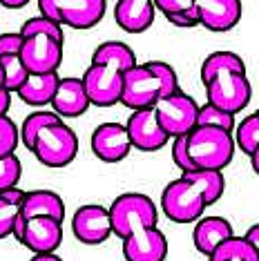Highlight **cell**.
<instances>
[{"label":"cell","instance_id":"30bf717a","mask_svg":"<svg viewBox=\"0 0 259 261\" xmlns=\"http://www.w3.org/2000/svg\"><path fill=\"white\" fill-rule=\"evenodd\" d=\"M125 127L130 141H132V147H137L141 152H157L170 143V134L161 127L154 108L134 110L127 118Z\"/></svg>","mask_w":259,"mask_h":261},{"label":"cell","instance_id":"6da1fadb","mask_svg":"<svg viewBox=\"0 0 259 261\" xmlns=\"http://www.w3.org/2000/svg\"><path fill=\"white\" fill-rule=\"evenodd\" d=\"M232 132L210 125H197L188 134V154L199 170H223L235 156Z\"/></svg>","mask_w":259,"mask_h":261},{"label":"cell","instance_id":"603a6c76","mask_svg":"<svg viewBox=\"0 0 259 261\" xmlns=\"http://www.w3.org/2000/svg\"><path fill=\"white\" fill-rule=\"evenodd\" d=\"M92 63H108V65H116L119 69L127 72L130 67L137 65V54L134 49L121 40H105L94 49L92 54Z\"/></svg>","mask_w":259,"mask_h":261},{"label":"cell","instance_id":"2e32d148","mask_svg":"<svg viewBox=\"0 0 259 261\" xmlns=\"http://www.w3.org/2000/svg\"><path fill=\"white\" fill-rule=\"evenodd\" d=\"M63 243V221L54 217H34L27 219L22 246H27L34 254L56 252Z\"/></svg>","mask_w":259,"mask_h":261},{"label":"cell","instance_id":"836d02e7","mask_svg":"<svg viewBox=\"0 0 259 261\" xmlns=\"http://www.w3.org/2000/svg\"><path fill=\"white\" fill-rule=\"evenodd\" d=\"M172 163H174L181 172L199 170L197 165L192 163L190 154H188V134H186V136H174V139H172Z\"/></svg>","mask_w":259,"mask_h":261},{"label":"cell","instance_id":"ab89813d","mask_svg":"<svg viewBox=\"0 0 259 261\" xmlns=\"http://www.w3.org/2000/svg\"><path fill=\"white\" fill-rule=\"evenodd\" d=\"M246 239H248L252 246H255V250H257V254H259V223H255V225H250L248 230H246Z\"/></svg>","mask_w":259,"mask_h":261},{"label":"cell","instance_id":"d4e9b609","mask_svg":"<svg viewBox=\"0 0 259 261\" xmlns=\"http://www.w3.org/2000/svg\"><path fill=\"white\" fill-rule=\"evenodd\" d=\"M22 201H25V192L18 186L0 192V239L11 234L16 219L20 215Z\"/></svg>","mask_w":259,"mask_h":261},{"label":"cell","instance_id":"9c48e42d","mask_svg":"<svg viewBox=\"0 0 259 261\" xmlns=\"http://www.w3.org/2000/svg\"><path fill=\"white\" fill-rule=\"evenodd\" d=\"M72 232L85 246H101L114 234L110 219V207L90 203L81 205L72 217Z\"/></svg>","mask_w":259,"mask_h":261},{"label":"cell","instance_id":"7bdbcfd3","mask_svg":"<svg viewBox=\"0 0 259 261\" xmlns=\"http://www.w3.org/2000/svg\"><path fill=\"white\" fill-rule=\"evenodd\" d=\"M0 5L7 9H22L25 5H29V0H0Z\"/></svg>","mask_w":259,"mask_h":261},{"label":"cell","instance_id":"f6af8a7d","mask_svg":"<svg viewBox=\"0 0 259 261\" xmlns=\"http://www.w3.org/2000/svg\"><path fill=\"white\" fill-rule=\"evenodd\" d=\"M0 90H5V74H3V65H0Z\"/></svg>","mask_w":259,"mask_h":261},{"label":"cell","instance_id":"f546056e","mask_svg":"<svg viewBox=\"0 0 259 261\" xmlns=\"http://www.w3.org/2000/svg\"><path fill=\"white\" fill-rule=\"evenodd\" d=\"M197 125H210V127H219V129H226V132H232V129L237 127V123H235V114L215 108L213 103L205 100V105H199Z\"/></svg>","mask_w":259,"mask_h":261},{"label":"cell","instance_id":"277c9868","mask_svg":"<svg viewBox=\"0 0 259 261\" xmlns=\"http://www.w3.org/2000/svg\"><path fill=\"white\" fill-rule=\"evenodd\" d=\"M205 207H208V203H205L203 194L199 192V188L184 176L170 181L161 192V210L174 223L199 221L203 217Z\"/></svg>","mask_w":259,"mask_h":261},{"label":"cell","instance_id":"7a4b0ae2","mask_svg":"<svg viewBox=\"0 0 259 261\" xmlns=\"http://www.w3.org/2000/svg\"><path fill=\"white\" fill-rule=\"evenodd\" d=\"M112 230L119 239H125L130 232L139 228H150L159 223V210L148 194L123 192L110 205Z\"/></svg>","mask_w":259,"mask_h":261},{"label":"cell","instance_id":"484cf974","mask_svg":"<svg viewBox=\"0 0 259 261\" xmlns=\"http://www.w3.org/2000/svg\"><path fill=\"white\" fill-rule=\"evenodd\" d=\"M228 259H246V261H259V254L255 246L246 237H228L223 243L215 248V252L208 257V261H228Z\"/></svg>","mask_w":259,"mask_h":261},{"label":"cell","instance_id":"7c38bea8","mask_svg":"<svg viewBox=\"0 0 259 261\" xmlns=\"http://www.w3.org/2000/svg\"><path fill=\"white\" fill-rule=\"evenodd\" d=\"M92 152L96 159H101L103 163H119L132 150V141H130L127 127L121 125L116 121L101 123L92 132Z\"/></svg>","mask_w":259,"mask_h":261},{"label":"cell","instance_id":"3957f363","mask_svg":"<svg viewBox=\"0 0 259 261\" xmlns=\"http://www.w3.org/2000/svg\"><path fill=\"white\" fill-rule=\"evenodd\" d=\"M32 152L45 168H65L79 154V136L69 125H65V121H58L40 129Z\"/></svg>","mask_w":259,"mask_h":261},{"label":"cell","instance_id":"4dcf8cb0","mask_svg":"<svg viewBox=\"0 0 259 261\" xmlns=\"http://www.w3.org/2000/svg\"><path fill=\"white\" fill-rule=\"evenodd\" d=\"M20 34L22 36H34V34H47V36L56 38V40H65V34H63V25L51 18H45V16H34V18L25 20V25L20 27Z\"/></svg>","mask_w":259,"mask_h":261},{"label":"cell","instance_id":"8fae6325","mask_svg":"<svg viewBox=\"0 0 259 261\" xmlns=\"http://www.w3.org/2000/svg\"><path fill=\"white\" fill-rule=\"evenodd\" d=\"M20 58L29 69V74H47L58 72L63 63V43L47 34L27 36L20 49Z\"/></svg>","mask_w":259,"mask_h":261},{"label":"cell","instance_id":"1f68e13d","mask_svg":"<svg viewBox=\"0 0 259 261\" xmlns=\"http://www.w3.org/2000/svg\"><path fill=\"white\" fill-rule=\"evenodd\" d=\"M20 143V127L7 114H0V159L16 154Z\"/></svg>","mask_w":259,"mask_h":261},{"label":"cell","instance_id":"83f0119b","mask_svg":"<svg viewBox=\"0 0 259 261\" xmlns=\"http://www.w3.org/2000/svg\"><path fill=\"white\" fill-rule=\"evenodd\" d=\"M235 143L248 156L259 147V110L248 114L235 127Z\"/></svg>","mask_w":259,"mask_h":261},{"label":"cell","instance_id":"8992f818","mask_svg":"<svg viewBox=\"0 0 259 261\" xmlns=\"http://www.w3.org/2000/svg\"><path fill=\"white\" fill-rule=\"evenodd\" d=\"M205 100L230 114L246 110L252 98V85L246 72H223L205 83Z\"/></svg>","mask_w":259,"mask_h":261},{"label":"cell","instance_id":"e0dca14e","mask_svg":"<svg viewBox=\"0 0 259 261\" xmlns=\"http://www.w3.org/2000/svg\"><path fill=\"white\" fill-rule=\"evenodd\" d=\"M108 0H58L61 25L72 29H92L103 20Z\"/></svg>","mask_w":259,"mask_h":261},{"label":"cell","instance_id":"7402d4cb","mask_svg":"<svg viewBox=\"0 0 259 261\" xmlns=\"http://www.w3.org/2000/svg\"><path fill=\"white\" fill-rule=\"evenodd\" d=\"M181 176L199 188V192L203 194L208 205L217 203L223 197V190H226L223 170H192V172H184Z\"/></svg>","mask_w":259,"mask_h":261},{"label":"cell","instance_id":"e575fe53","mask_svg":"<svg viewBox=\"0 0 259 261\" xmlns=\"http://www.w3.org/2000/svg\"><path fill=\"white\" fill-rule=\"evenodd\" d=\"M148 63L157 69L159 79H161V83H163V92H166V96H170V94H174V92H179V76H176L172 65H168V63H163V61H148Z\"/></svg>","mask_w":259,"mask_h":261},{"label":"cell","instance_id":"9a60e30c","mask_svg":"<svg viewBox=\"0 0 259 261\" xmlns=\"http://www.w3.org/2000/svg\"><path fill=\"white\" fill-rule=\"evenodd\" d=\"M92 100L87 96L85 83L83 79H76V76H67L61 79V85L51 98V110L56 112L61 118H79L90 110Z\"/></svg>","mask_w":259,"mask_h":261},{"label":"cell","instance_id":"8d00e7d4","mask_svg":"<svg viewBox=\"0 0 259 261\" xmlns=\"http://www.w3.org/2000/svg\"><path fill=\"white\" fill-rule=\"evenodd\" d=\"M22 43H25V36H22L20 32H5V34H0V56L20 54Z\"/></svg>","mask_w":259,"mask_h":261},{"label":"cell","instance_id":"4316f807","mask_svg":"<svg viewBox=\"0 0 259 261\" xmlns=\"http://www.w3.org/2000/svg\"><path fill=\"white\" fill-rule=\"evenodd\" d=\"M63 121L61 116L56 114L54 110H38V112H32L25 121H22V127H20V141L22 145L27 147L29 152H32L34 147V141H36V136L40 129H45L47 125H54V123Z\"/></svg>","mask_w":259,"mask_h":261},{"label":"cell","instance_id":"bcb514c9","mask_svg":"<svg viewBox=\"0 0 259 261\" xmlns=\"http://www.w3.org/2000/svg\"><path fill=\"white\" fill-rule=\"evenodd\" d=\"M228 261H246V259H228Z\"/></svg>","mask_w":259,"mask_h":261},{"label":"cell","instance_id":"ac0fdd59","mask_svg":"<svg viewBox=\"0 0 259 261\" xmlns=\"http://www.w3.org/2000/svg\"><path fill=\"white\" fill-rule=\"evenodd\" d=\"M154 9L152 0H119L114 7V20L123 32L143 34L154 22Z\"/></svg>","mask_w":259,"mask_h":261},{"label":"cell","instance_id":"f35d334b","mask_svg":"<svg viewBox=\"0 0 259 261\" xmlns=\"http://www.w3.org/2000/svg\"><path fill=\"white\" fill-rule=\"evenodd\" d=\"M38 11L45 18H51L61 22V14H58V0H38Z\"/></svg>","mask_w":259,"mask_h":261},{"label":"cell","instance_id":"60d3db41","mask_svg":"<svg viewBox=\"0 0 259 261\" xmlns=\"http://www.w3.org/2000/svg\"><path fill=\"white\" fill-rule=\"evenodd\" d=\"M11 105V92L9 90H0V114H7Z\"/></svg>","mask_w":259,"mask_h":261},{"label":"cell","instance_id":"ee69618b","mask_svg":"<svg viewBox=\"0 0 259 261\" xmlns=\"http://www.w3.org/2000/svg\"><path fill=\"white\" fill-rule=\"evenodd\" d=\"M250 165H252V170H255V174L259 176V147L250 154Z\"/></svg>","mask_w":259,"mask_h":261},{"label":"cell","instance_id":"cb8c5ba5","mask_svg":"<svg viewBox=\"0 0 259 261\" xmlns=\"http://www.w3.org/2000/svg\"><path fill=\"white\" fill-rule=\"evenodd\" d=\"M223 72H246V63L244 58L235 51L221 49V51H213V54L205 56V61L201 63V83L205 85L208 81H213L217 74Z\"/></svg>","mask_w":259,"mask_h":261},{"label":"cell","instance_id":"74e56055","mask_svg":"<svg viewBox=\"0 0 259 261\" xmlns=\"http://www.w3.org/2000/svg\"><path fill=\"white\" fill-rule=\"evenodd\" d=\"M154 7L161 11L163 16L170 14H181V11H188L197 5V0H152Z\"/></svg>","mask_w":259,"mask_h":261},{"label":"cell","instance_id":"4fadbf2b","mask_svg":"<svg viewBox=\"0 0 259 261\" xmlns=\"http://www.w3.org/2000/svg\"><path fill=\"white\" fill-rule=\"evenodd\" d=\"M123 257H125V261H166V234L159 230V225L134 230L123 239Z\"/></svg>","mask_w":259,"mask_h":261},{"label":"cell","instance_id":"5b68a950","mask_svg":"<svg viewBox=\"0 0 259 261\" xmlns=\"http://www.w3.org/2000/svg\"><path fill=\"white\" fill-rule=\"evenodd\" d=\"M163 96H166L163 83L150 63H137L123 74L121 105H125L127 110L134 112L143 108H154L157 100Z\"/></svg>","mask_w":259,"mask_h":261},{"label":"cell","instance_id":"f1b7e54d","mask_svg":"<svg viewBox=\"0 0 259 261\" xmlns=\"http://www.w3.org/2000/svg\"><path fill=\"white\" fill-rule=\"evenodd\" d=\"M0 65H3V74H5V90L18 92L20 85L27 81V76H29V69L25 67L20 54L0 56Z\"/></svg>","mask_w":259,"mask_h":261},{"label":"cell","instance_id":"b9f144b4","mask_svg":"<svg viewBox=\"0 0 259 261\" xmlns=\"http://www.w3.org/2000/svg\"><path fill=\"white\" fill-rule=\"evenodd\" d=\"M29 261H63V259L58 257L56 252H38V254H34Z\"/></svg>","mask_w":259,"mask_h":261},{"label":"cell","instance_id":"ffe728a7","mask_svg":"<svg viewBox=\"0 0 259 261\" xmlns=\"http://www.w3.org/2000/svg\"><path fill=\"white\" fill-rule=\"evenodd\" d=\"M61 85V76L58 72H47V74H29L27 81L20 85V90L16 92L20 96L22 103H27L29 108H45L51 105V98Z\"/></svg>","mask_w":259,"mask_h":261},{"label":"cell","instance_id":"d6a6232c","mask_svg":"<svg viewBox=\"0 0 259 261\" xmlns=\"http://www.w3.org/2000/svg\"><path fill=\"white\" fill-rule=\"evenodd\" d=\"M20 176H22V163L16 154H9V156L0 159V192H5V190H9V188H16Z\"/></svg>","mask_w":259,"mask_h":261},{"label":"cell","instance_id":"5bb4252c","mask_svg":"<svg viewBox=\"0 0 259 261\" xmlns=\"http://www.w3.org/2000/svg\"><path fill=\"white\" fill-rule=\"evenodd\" d=\"M197 9L201 27L215 34L235 29L244 14L241 0H197Z\"/></svg>","mask_w":259,"mask_h":261},{"label":"cell","instance_id":"d590c367","mask_svg":"<svg viewBox=\"0 0 259 261\" xmlns=\"http://www.w3.org/2000/svg\"><path fill=\"white\" fill-rule=\"evenodd\" d=\"M166 20L170 22V25L179 27V29H192V27L201 25V22H199V9H197V5H194L192 9H188V11H181V14H170V16H166Z\"/></svg>","mask_w":259,"mask_h":261},{"label":"cell","instance_id":"44dd1931","mask_svg":"<svg viewBox=\"0 0 259 261\" xmlns=\"http://www.w3.org/2000/svg\"><path fill=\"white\" fill-rule=\"evenodd\" d=\"M20 217H54L58 221L65 219V203L51 190H29L25 192V201L20 205Z\"/></svg>","mask_w":259,"mask_h":261},{"label":"cell","instance_id":"d6986e66","mask_svg":"<svg viewBox=\"0 0 259 261\" xmlns=\"http://www.w3.org/2000/svg\"><path fill=\"white\" fill-rule=\"evenodd\" d=\"M232 234L235 232H232L230 221H226L223 217H201L192 230V241H194V248L203 257H210L215 252V248Z\"/></svg>","mask_w":259,"mask_h":261},{"label":"cell","instance_id":"52a82bcc","mask_svg":"<svg viewBox=\"0 0 259 261\" xmlns=\"http://www.w3.org/2000/svg\"><path fill=\"white\" fill-rule=\"evenodd\" d=\"M157 118L161 123V127L170 134V139L174 136H186L197 127V116H199V105L190 94L186 92H174L170 96H163L157 100L154 105Z\"/></svg>","mask_w":259,"mask_h":261},{"label":"cell","instance_id":"ba28073f","mask_svg":"<svg viewBox=\"0 0 259 261\" xmlns=\"http://www.w3.org/2000/svg\"><path fill=\"white\" fill-rule=\"evenodd\" d=\"M123 69L108 63H92L83 74V83L92 105L96 108H114L121 103L123 94Z\"/></svg>","mask_w":259,"mask_h":261}]
</instances>
